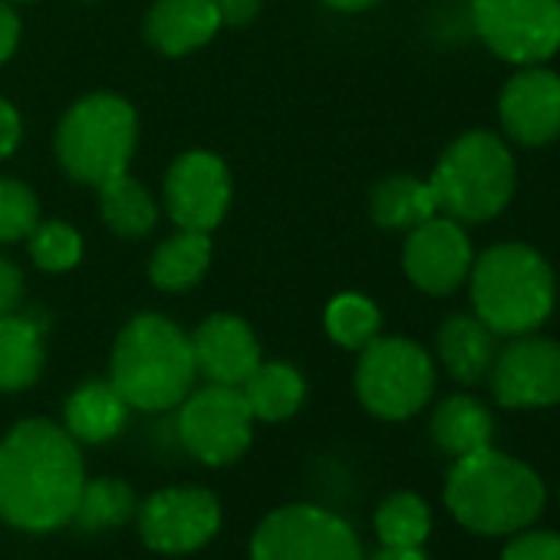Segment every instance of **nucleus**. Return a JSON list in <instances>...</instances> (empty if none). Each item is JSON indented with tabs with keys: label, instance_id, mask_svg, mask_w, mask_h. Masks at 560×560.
I'll return each instance as SVG.
<instances>
[{
	"label": "nucleus",
	"instance_id": "26",
	"mask_svg": "<svg viewBox=\"0 0 560 560\" xmlns=\"http://www.w3.org/2000/svg\"><path fill=\"white\" fill-rule=\"evenodd\" d=\"M380 307L363 294H337L324 314L330 340L343 350H363L366 343H373L380 337Z\"/></svg>",
	"mask_w": 560,
	"mask_h": 560
},
{
	"label": "nucleus",
	"instance_id": "34",
	"mask_svg": "<svg viewBox=\"0 0 560 560\" xmlns=\"http://www.w3.org/2000/svg\"><path fill=\"white\" fill-rule=\"evenodd\" d=\"M21 47V18L11 0H0V67H4Z\"/></svg>",
	"mask_w": 560,
	"mask_h": 560
},
{
	"label": "nucleus",
	"instance_id": "16",
	"mask_svg": "<svg viewBox=\"0 0 560 560\" xmlns=\"http://www.w3.org/2000/svg\"><path fill=\"white\" fill-rule=\"evenodd\" d=\"M188 340H191L195 370L205 383L241 386L260 363V343L250 324L234 314L205 317Z\"/></svg>",
	"mask_w": 560,
	"mask_h": 560
},
{
	"label": "nucleus",
	"instance_id": "24",
	"mask_svg": "<svg viewBox=\"0 0 560 560\" xmlns=\"http://www.w3.org/2000/svg\"><path fill=\"white\" fill-rule=\"evenodd\" d=\"M96 191H100L103 224L113 234H119V237H145V234L155 231L162 211H159L155 195L139 178L122 172V175L109 178L106 185H100Z\"/></svg>",
	"mask_w": 560,
	"mask_h": 560
},
{
	"label": "nucleus",
	"instance_id": "12",
	"mask_svg": "<svg viewBox=\"0 0 560 560\" xmlns=\"http://www.w3.org/2000/svg\"><path fill=\"white\" fill-rule=\"evenodd\" d=\"M221 527V504L208 488L178 485L155 491L139 508V534L159 553H191Z\"/></svg>",
	"mask_w": 560,
	"mask_h": 560
},
{
	"label": "nucleus",
	"instance_id": "10",
	"mask_svg": "<svg viewBox=\"0 0 560 560\" xmlns=\"http://www.w3.org/2000/svg\"><path fill=\"white\" fill-rule=\"evenodd\" d=\"M178 439L205 465H231L254 439V416L241 386L208 383L178 402Z\"/></svg>",
	"mask_w": 560,
	"mask_h": 560
},
{
	"label": "nucleus",
	"instance_id": "8",
	"mask_svg": "<svg viewBox=\"0 0 560 560\" xmlns=\"http://www.w3.org/2000/svg\"><path fill=\"white\" fill-rule=\"evenodd\" d=\"M250 560H363L357 530L314 504H288L264 517Z\"/></svg>",
	"mask_w": 560,
	"mask_h": 560
},
{
	"label": "nucleus",
	"instance_id": "21",
	"mask_svg": "<svg viewBox=\"0 0 560 560\" xmlns=\"http://www.w3.org/2000/svg\"><path fill=\"white\" fill-rule=\"evenodd\" d=\"M44 324L27 314L0 317V393H21L44 373Z\"/></svg>",
	"mask_w": 560,
	"mask_h": 560
},
{
	"label": "nucleus",
	"instance_id": "31",
	"mask_svg": "<svg viewBox=\"0 0 560 560\" xmlns=\"http://www.w3.org/2000/svg\"><path fill=\"white\" fill-rule=\"evenodd\" d=\"M501 560H560V534L553 530L521 534L504 547Z\"/></svg>",
	"mask_w": 560,
	"mask_h": 560
},
{
	"label": "nucleus",
	"instance_id": "36",
	"mask_svg": "<svg viewBox=\"0 0 560 560\" xmlns=\"http://www.w3.org/2000/svg\"><path fill=\"white\" fill-rule=\"evenodd\" d=\"M320 4H327L330 11H340V14H360V11L383 4V0H320Z\"/></svg>",
	"mask_w": 560,
	"mask_h": 560
},
{
	"label": "nucleus",
	"instance_id": "18",
	"mask_svg": "<svg viewBox=\"0 0 560 560\" xmlns=\"http://www.w3.org/2000/svg\"><path fill=\"white\" fill-rule=\"evenodd\" d=\"M435 350L452 380L475 386L491 373V363L498 357V334L475 314H455L439 327Z\"/></svg>",
	"mask_w": 560,
	"mask_h": 560
},
{
	"label": "nucleus",
	"instance_id": "7",
	"mask_svg": "<svg viewBox=\"0 0 560 560\" xmlns=\"http://www.w3.org/2000/svg\"><path fill=\"white\" fill-rule=\"evenodd\" d=\"M435 389L432 357L406 337H376L360 350L357 396L360 402L389 422L409 419L425 409Z\"/></svg>",
	"mask_w": 560,
	"mask_h": 560
},
{
	"label": "nucleus",
	"instance_id": "25",
	"mask_svg": "<svg viewBox=\"0 0 560 560\" xmlns=\"http://www.w3.org/2000/svg\"><path fill=\"white\" fill-rule=\"evenodd\" d=\"M494 435L491 412L471 396H448L432 416V439L442 452L462 458L478 448H488Z\"/></svg>",
	"mask_w": 560,
	"mask_h": 560
},
{
	"label": "nucleus",
	"instance_id": "11",
	"mask_svg": "<svg viewBox=\"0 0 560 560\" xmlns=\"http://www.w3.org/2000/svg\"><path fill=\"white\" fill-rule=\"evenodd\" d=\"M234 198V182L221 155L208 149H191L182 152L162 182V201L165 214L175 221V228L185 231H205L211 234Z\"/></svg>",
	"mask_w": 560,
	"mask_h": 560
},
{
	"label": "nucleus",
	"instance_id": "1",
	"mask_svg": "<svg viewBox=\"0 0 560 560\" xmlns=\"http://www.w3.org/2000/svg\"><path fill=\"white\" fill-rule=\"evenodd\" d=\"M86 485L80 442L50 419H24L0 442V517L21 530L73 521Z\"/></svg>",
	"mask_w": 560,
	"mask_h": 560
},
{
	"label": "nucleus",
	"instance_id": "13",
	"mask_svg": "<svg viewBox=\"0 0 560 560\" xmlns=\"http://www.w3.org/2000/svg\"><path fill=\"white\" fill-rule=\"evenodd\" d=\"M475 254L462 221L448 214H432L416 224L402 247V270L422 294L445 298L458 291L471 273Z\"/></svg>",
	"mask_w": 560,
	"mask_h": 560
},
{
	"label": "nucleus",
	"instance_id": "38",
	"mask_svg": "<svg viewBox=\"0 0 560 560\" xmlns=\"http://www.w3.org/2000/svg\"><path fill=\"white\" fill-rule=\"evenodd\" d=\"M11 4H34V0H11Z\"/></svg>",
	"mask_w": 560,
	"mask_h": 560
},
{
	"label": "nucleus",
	"instance_id": "14",
	"mask_svg": "<svg viewBox=\"0 0 560 560\" xmlns=\"http://www.w3.org/2000/svg\"><path fill=\"white\" fill-rule=\"evenodd\" d=\"M491 393L508 409H540L560 402V343L521 334L491 363Z\"/></svg>",
	"mask_w": 560,
	"mask_h": 560
},
{
	"label": "nucleus",
	"instance_id": "22",
	"mask_svg": "<svg viewBox=\"0 0 560 560\" xmlns=\"http://www.w3.org/2000/svg\"><path fill=\"white\" fill-rule=\"evenodd\" d=\"M244 402L254 422H284L301 412L307 399V383L298 366L291 363H257V370L241 383Z\"/></svg>",
	"mask_w": 560,
	"mask_h": 560
},
{
	"label": "nucleus",
	"instance_id": "27",
	"mask_svg": "<svg viewBox=\"0 0 560 560\" xmlns=\"http://www.w3.org/2000/svg\"><path fill=\"white\" fill-rule=\"evenodd\" d=\"M136 514V494L126 481L119 478H100L86 481L73 521L86 530H103V527H119Z\"/></svg>",
	"mask_w": 560,
	"mask_h": 560
},
{
	"label": "nucleus",
	"instance_id": "30",
	"mask_svg": "<svg viewBox=\"0 0 560 560\" xmlns=\"http://www.w3.org/2000/svg\"><path fill=\"white\" fill-rule=\"evenodd\" d=\"M40 221V201L31 185L21 178L0 175V244L27 241V234Z\"/></svg>",
	"mask_w": 560,
	"mask_h": 560
},
{
	"label": "nucleus",
	"instance_id": "9",
	"mask_svg": "<svg viewBox=\"0 0 560 560\" xmlns=\"http://www.w3.org/2000/svg\"><path fill=\"white\" fill-rule=\"evenodd\" d=\"M471 27L501 60L537 67L560 50V0H471Z\"/></svg>",
	"mask_w": 560,
	"mask_h": 560
},
{
	"label": "nucleus",
	"instance_id": "39",
	"mask_svg": "<svg viewBox=\"0 0 560 560\" xmlns=\"http://www.w3.org/2000/svg\"><path fill=\"white\" fill-rule=\"evenodd\" d=\"M83 4H96V0H83Z\"/></svg>",
	"mask_w": 560,
	"mask_h": 560
},
{
	"label": "nucleus",
	"instance_id": "17",
	"mask_svg": "<svg viewBox=\"0 0 560 560\" xmlns=\"http://www.w3.org/2000/svg\"><path fill=\"white\" fill-rule=\"evenodd\" d=\"M221 31L211 0H155L145 14V40L162 57H185L201 50Z\"/></svg>",
	"mask_w": 560,
	"mask_h": 560
},
{
	"label": "nucleus",
	"instance_id": "6",
	"mask_svg": "<svg viewBox=\"0 0 560 560\" xmlns=\"http://www.w3.org/2000/svg\"><path fill=\"white\" fill-rule=\"evenodd\" d=\"M429 185L439 214H448L462 224L491 221L514 195L511 149L485 129L465 132L442 152Z\"/></svg>",
	"mask_w": 560,
	"mask_h": 560
},
{
	"label": "nucleus",
	"instance_id": "37",
	"mask_svg": "<svg viewBox=\"0 0 560 560\" xmlns=\"http://www.w3.org/2000/svg\"><path fill=\"white\" fill-rule=\"evenodd\" d=\"M373 560H425L419 547H380Z\"/></svg>",
	"mask_w": 560,
	"mask_h": 560
},
{
	"label": "nucleus",
	"instance_id": "23",
	"mask_svg": "<svg viewBox=\"0 0 560 560\" xmlns=\"http://www.w3.org/2000/svg\"><path fill=\"white\" fill-rule=\"evenodd\" d=\"M370 214L386 231H412L416 224L439 214V205L429 178L422 182L416 175H389L373 188Z\"/></svg>",
	"mask_w": 560,
	"mask_h": 560
},
{
	"label": "nucleus",
	"instance_id": "2",
	"mask_svg": "<svg viewBox=\"0 0 560 560\" xmlns=\"http://www.w3.org/2000/svg\"><path fill=\"white\" fill-rule=\"evenodd\" d=\"M195 380L191 340L175 320L162 314H139L119 330L109 360V383L129 409H175L195 389Z\"/></svg>",
	"mask_w": 560,
	"mask_h": 560
},
{
	"label": "nucleus",
	"instance_id": "19",
	"mask_svg": "<svg viewBox=\"0 0 560 560\" xmlns=\"http://www.w3.org/2000/svg\"><path fill=\"white\" fill-rule=\"evenodd\" d=\"M211 234L205 231H185L178 228L168 234L149 257V280L165 291V294H185L195 284H201V277L211 267Z\"/></svg>",
	"mask_w": 560,
	"mask_h": 560
},
{
	"label": "nucleus",
	"instance_id": "32",
	"mask_svg": "<svg viewBox=\"0 0 560 560\" xmlns=\"http://www.w3.org/2000/svg\"><path fill=\"white\" fill-rule=\"evenodd\" d=\"M24 304V270L0 254V317L4 314H18Z\"/></svg>",
	"mask_w": 560,
	"mask_h": 560
},
{
	"label": "nucleus",
	"instance_id": "3",
	"mask_svg": "<svg viewBox=\"0 0 560 560\" xmlns=\"http://www.w3.org/2000/svg\"><path fill=\"white\" fill-rule=\"evenodd\" d=\"M445 504L475 534H511L540 514L544 485L524 462L488 445L452 465Z\"/></svg>",
	"mask_w": 560,
	"mask_h": 560
},
{
	"label": "nucleus",
	"instance_id": "33",
	"mask_svg": "<svg viewBox=\"0 0 560 560\" xmlns=\"http://www.w3.org/2000/svg\"><path fill=\"white\" fill-rule=\"evenodd\" d=\"M21 139H24V119L11 100L0 96V162L18 152Z\"/></svg>",
	"mask_w": 560,
	"mask_h": 560
},
{
	"label": "nucleus",
	"instance_id": "29",
	"mask_svg": "<svg viewBox=\"0 0 560 560\" xmlns=\"http://www.w3.org/2000/svg\"><path fill=\"white\" fill-rule=\"evenodd\" d=\"M27 250L44 273H67L83 260V234L67 221H37L27 234Z\"/></svg>",
	"mask_w": 560,
	"mask_h": 560
},
{
	"label": "nucleus",
	"instance_id": "35",
	"mask_svg": "<svg viewBox=\"0 0 560 560\" xmlns=\"http://www.w3.org/2000/svg\"><path fill=\"white\" fill-rule=\"evenodd\" d=\"M221 27H244L260 14V0H211Z\"/></svg>",
	"mask_w": 560,
	"mask_h": 560
},
{
	"label": "nucleus",
	"instance_id": "4",
	"mask_svg": "<svg viewBox=\"0 0 560 560\" xmlns=\"http://www.w3.org/2000/svg\"><path fill=\"white\" fill-rule=\"evenodd\" d=\"M471 307L498 337L534 334L553 311L550 264L527 244L488 247L471 264Z\"/></svg>",
	"mask_w": 560,
	"mask_h": 560
},
{
	"label": "nucleus",
	"instance_id": "20",
	"mask_svg": "<svg viewBox=\"0 0 560 560\" xmlns=\"http://www.w3.org/2000/svg\"><path fill=\"white\" fill-rule=\"evenodd\" d=\"M126 419H129V402L119 396V389L109 380L83 383L80 389H73V396L67 399V409H63L67 432L86 445L116 439L122 432Z\"/></svg>",
	"mask_w": 560,
	"mask_h": 560
},
{
	"label": "nucleus",
	"instance_id": "28",
	"mask_svg": "<svg viewBox=\"0 0 560 560\" xmlns=\"http://www.w3.org/2000/svg\"><path fill=\"white\" fill-rule=\"evenodd\" d=\"M429 527H432L429 504L412 491H399L386 498L376 511V534L383 547H419L429 537Z\"/></svg>",
	"mask_w": 560,
	"mask_h": 560
},
{
	"label": "nucleus",
	"instance_id": "5",
	"mask_svg": "<svg viewBox=\"0 0 560 560\" xmlns=\"http://www.w3.org/2000/svg\"><path fill=\"white\" fill-rule=\"evenodd\" d=\"M139 145V116L129 100L116 93H90L77 100L54 136L63 172L90 188L129 172Z\"/></svg>",
	"mask_w": 560,
	"mask_h": 560
},
{
	"label": "nucleus",
	"instance_id": "15",
	"mask_svg": "<svg viewBox=\"0 0 560 560\" xmlns=\"http://www.w3.org/2000/svg\"><path fill=\"white\" fill-rule=\"evenodd\" d=\"M504 132L521 145H547L560 136V77L544 67L514 73L498 100Z\"/></svg>",
	"mask_w": 560,
	"mask_h": 560
}]
</instances>
